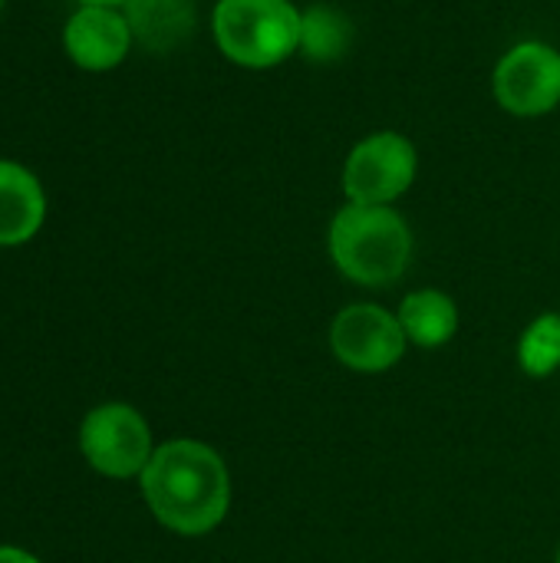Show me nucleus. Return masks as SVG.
<instances>
[{
  "label": "nucleus",
  "instance_id": "6e6552de",
  "mask_svg": "<svg viewBox=\"0 0 560 563\" xmlns=\"http://www.w3.org/2000/svg\"><path fill=\"white\" fill-rule=\"evenodd\" d=\"M132 26L119 7H79L63 26L66 56L86 73H109L132 53Z\"/></svg>",
  "mask_w": 560,
  "mask_h": 563
},
{
  "label": "nucleus",
  "instance_id": "f3484780",
  "mask_svg": "<svg viewBox=\"0 0 560 563\" xmlns=\"http://www.w3.org/2000/svg\"><path fill=\"white\" fill-rule=\"evenodd\" d=\"M0 10H3V0H0Z\"/></svg>",
  "mask_w": 560,
  "mask_h": 563
},
{
  "label": "nucleus",
  "instance_id": "2eb2a0df",
  "mask_svg": "<svg viewBox=\"0 0 560 563\" xmlns=\"http://www.w3.org/2000/svg\"><path fill=\"white\" fill-rule=\"evenodd\" d=\"M79 7H119L122 10V3L125 0H76Z\"/></svg>",
  "mask_w": 560,
  "mask_h": 563
},
{
  "label": "nucleus",
  "instance_id": "ddd939ff",
  "mask_svg": "<svg viewBox=\"0 0 560 563\" xmlns=\"http://www.w3.org/2000/svg\"><path fill=\"white\" fill-rule=\"evenodd\" d=\"M518 366L531 379H548L560 369V313L535 317L518 336Z\"/></svg>",
  "mask_w": 560,
  "mask_h": 563
},
{
  "label": "nucleus",
  "instance_id": "20e7f679",
  "mask_svg": "<svg viewBox=\"0 0 560 563\" xmlns=\"http://www.w3.org/2000/svg\"><path fill=\"white\" fill-rule=\"evenodd\" d=\"M419 175V148L396 129L363 135L340 172V188L353 205H396Z\"/></svg>",
  "mask_w": 560,
  "mask_h": 563
},
{
  "label": "nucleus",
  "instance_id": "39448f33",
  "mask_svg": "<svg viewBox=\"0 0 560 563\" xmlns=\"http://www.w3.org/2000/svg\"><path fill=\"white\" fill-rule=\"evenodd\" d=\"M492 96L515 119H541L560 106V49L548 40L508 46L492 69Z\"/></svg>",
  "mask_w": 560,
  "mask_h": 563
},
{
  "label": "nucleus",
  "instance_id": "f8f14e48",
  "mask_svg": "<svg viewBox=\"0 0 560 563\" xmlns=\"http://www.w3.org/2000/svg\"><path fill=\"white\" fill-rule=\"evenodd\" d=\"M353 49V23L343 10L330 3H314L300 13V46L297 56L317 66L340 63Z\"/></svg>",
  "mask_w": 560,
  "mask_h": 563
},
{
  "label": "nucleus",
  "instance_id": "f257e3e1",
  "mask_svg": "<svg viewBox=\"0 0 560 563\" xmlns=\"http://www.w3.org/2000/svg\"><path fill=\"white\" fill-rule=\"evenodd\" d=\"M152 518L182 538L211 534L231 508V475L224 459L198 439H172L155 449L139 475Z\"/></svg>",
  "mask_w": 560,
  "mask_h": 563
},
{
  "label": "nucleus",
  "instance_id": "4468645a",
  "mask_svg": "<svg viewBox=\"0 0 560 563\" xmlns=\"http://www.w3.org/2000/svg\"><path fill=\"white\" fill-rule=\"evenodd\" d=\"M0 563H40L33 554L20 551V548H0Z\"/></svg>",
  "mask_w": 560,
  "mask_h": 563
},
{
  "label": "nucleus",
  "instance_id": "dca6fc26",
  "mask_svg": "<svg viewBox=\"0 0 560 563\" xmlns=\"http://www.w3.org/2000/svg\"><path fill=\"white\" fill-rule=\"evenodd\" d=\"M554 563H560V551H558V561H554Z\"/></svg>",
  "mask_w": 560,
  "mask_h": 563
},
{
  "label": "nucleus",
  "instance_id": "1a4fd4ad",
  "mask_svg": "<svg viewBox=\"0 0 560 563\" xmlns=\"http://www.w3.org/2000/svg\"><path fill=\"white\" fill-rule=\"evenodd\" d=\"M46 221V191L40 178L0 158V247H17L36 238Z\"/></svg>",
  "mask_w": 560,
  "mask_h": 563
},
{
  "label": "nucleus",
  "instance_id": "9b49d317",
  "mask_svg": "<svg viewBox=\"0 0 560 563\" xmlns=\"http://www.w3.org/2000/svg\"><path fill=\"white\" fill-rule=\"evenodd\" d=\"M396 317L403 323L406 340L419 350H439L459 333V307L439 287H422L406 294Z\"/></svg>",
  "mask_w": 560,
  "mask_h": 563
},
{
  "label": "nucleus",
  "instance_id": "423d86ee",
  "mask_svg": "<svg viewBox=\"0 0 560 563\" xmlns=\"http://www.w3.org/2000/svg\"><path fill=\"white\" fill-rule=\"evenodd\" d=\"M79 449L92 472L116 482L139 478L155 455L149 422L125 402L96 406L79 426Z\"/></svg>",
  "mask_w": 560,
  "mask_h": 563
},
{
  "label": "nucleus",
  "instance_id": "0eeeda50",
  "mask_svg": "<svg viewBox=\"0 0 560 563\" xmlns=\"http://www.w3.org/2000/svg\"><path fill=\"white\" fill-rule=\"evenodd\" d=\"M406 333L396 313L380 303H350L330 323V350L340 366L376 376L406 356Z\"/></svg>",
  "mask_w": 560,
  "mask_h": 563
},
{
  "label": "nucleus",
  "instance_id": "f03ea898",
  "mask_svg": "<svg viewBox=\"0 0 560 563\" xmlns=\"http://www.w3.org/2000/svg\"><path fill=\"white\" fill-rule=\"evenodd\" d=\"M413 228L393 205L347 201L327 231L333 267L356 287H393L413 261Z\"/></svg>",
  "mask_w": 560,
  "mask_h": 563
},
{
  "label": "nucleus",
  "instance_id": "7ed1b4c3",
  "mask_svg": "<svg viewBox=\"0 0 560 563\" xmlns=\"http://www.w3.org/2000/svg\"><path fill=\"white\" fill-rule=\"evenodd\" d=\"M300 13L294 0H218L211 10V36L234 66L274 69L297 56Z\"/></svg>",
  "mask_w": 560,
  "mask_h": 563
},
{
  "label": "nucleus",
  "instance_id": "9d476101",
  "mask_svg": "<svg viewBox=\"0 0 560 563\" xmlns=\"http://www.w3.org/2000/svg\"><path fill=\"white\" fill-rule=\"evenodd\" d=\"M122 13L132 26V36L149 53L178 49L198 23L195 0H125Z\"/></svg>",
  "mask_w": 560,
  "mask_h": 563
}]
</instances>
